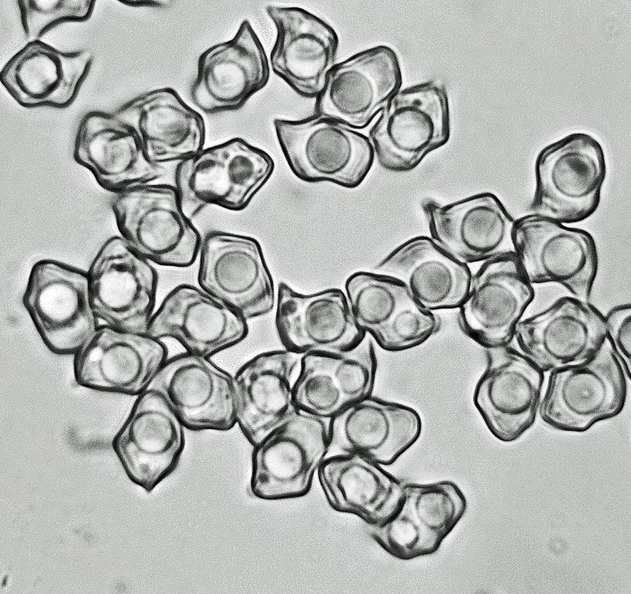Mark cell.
<instances>
[{
	"mask_svg": "<svg viewBox=\"0 0 631 594\" xmlns=\"http://www.w3.org/2000/svg\"><path fill=\"white\" fill-rule=\"evenodd\" d=\"M550 372L538 411L556 429L586 431L625 406L626 375L606 338L587 361Z\"/></svg>",
	"mask_w": 631,
	"mask_h": 594,
	"instance_id": "obj_7",
	"label": "cell"
},
{
	"mask_svg": "<svg viewBox=\"0 0 631 594\" xmlns=\"http://www.w3.org/2000/svg\"><path fill=\"white\" fill-rule=\"evenodd\" d=\"M247 321L201 287L181 284L154 311L146 333L174 338L187 352L210 358L243 340Z\"/></svg>",
	"mask_w": 631,
	"mask_h": 594,
	"instance_id": "obj_24",
	"label": "cell"
},
{
	"mask_svg": "<svg viewBox=\"0 0 631 594\" xmlns=\"http://www.w3.org/2000/svg\"><path fill=\"white\" fill-rule=\"evenodd\" d=\"M514 337L522 354L551 371L580 364L599 349L606 338L604 315L588 301L564 296L522 319Z\"/></svg>",
	"mask_w": 631,
	"mask_h": 594,
	"instance_id": "obj_22",
	"label": "cell"
},
{
	"mask_svg": "<svg viewBox=\"0 0 631 594\" xmlns=\"http://www.w3.org/2000/svg\"><path fill=\"white\" fill-rule=\"evenodd\" d=\"M487 353V365L475 385L473 403L492 435L510 443L535 422L544 372L508 346Z\"/></svg>",
	"mask_w": 631,
	"mask_h": 594,
	"instance_id": "obj_18",
	"label": "cell"
},
{
	"mask_svg": "<svg viewBox=\"0 0 631 594\" xmlns=\"http://www.w3.org/2000/svg\"><path fill=\"white\" fill-rule=\"evenodd\" d=\"M421 430L414 408L369 396L330 419L329 452L358 454L391 465L418 440Z\"/></svg>",
	"mask_w": 631,
	"mask_h": 594,
	"instance_id": "obj_27",
	"label": "cell"
},
{
	"mask_svg": "<svg viewBox=\"0 0 631 594\" xmlns=\"http://www.w3.org/2000/svg\"><path fill=\"white\" fill-rule=\"evenodd\" d=\"M149 388L166 401L185 428L228 431L236 424L233 377L189 352L167 359Z\"/></svg>",
	"mask_w": 631,
	"mask_h": 594,
	"instance_id": "obj_19",
	"label": "cell"
},
{
	"mask_svg": "<svg viewBox=\"0 0 631 594\" xmlns=\"http://www.w3.org/2000/svg\"><path fill=\"white\" fill-rule=\"evenodd\" d=\"M111 208L120 235L151 263L186 268L196 260L203 238L174 185L127 188L114 194Z\"/></svg>",
	"mask_w": 631,
	"mask_h": 594,
	"instance_id": "obj_2",
	"label": "cell"
},
{
	"mask_svg": "<svg viewBox=\"0 0 631 594\" xmlns=\"http://www.w3.org/2000/svg\"><path fill=\"white\" fill-rule=\"evenodd\" d=\"M136 397L111 446L128 478L151 492L176 469L185 427L156 390Z\"/></svg>",
	"mask_w": 631,
	"mask_h": 594,
	"instance_id": "obj_14",
	"label": "cell"
},
{
	"mask_svg": "<svg viewBox=\"0 0 631 594\" xmlns=\"http://www.w3.org/2000/svg\"><path fill=\"white\" fill-rule=\"evenodd\" d=\"M318 478L329 505L335 511L355 515L369 525L390 518L403 496V483L381 464L358 454L326 457Z\"/></svg>",
	"mask_w": 631,
	"mask_h": 594,
	"instance_id": "obj_32",
	"label": "cell"
},
{
	"mask_svg": "<svg viewBox=\"0 0 631 594\" xmlns=\"http://www.w3.org/2000/svg\"><path fill=\"white\" fill-rule=\"evenodd\" d=\"M606 338L618 358L626 377L631 374L630 303L613 308L604 316Z\"/></svg>",
	"mask_w": 631,
	"mask_h": 594,
	"instance_id": "obj_36",
	"label": "cell"
},
{
	"mask_svg": "<svg viewBox=\"0 0 631 594\" xmlns=\"http://www.w3.org/2000/svg\"><path fill=\"white\" fill-rule=\"evenodd\" d=\"M151 263L121 235L105 241L87 270L93 307L100 320L123 331L146 333L158 285Z\"/></svg>",
	"mask_w": 631,
	"mask_h": 594,
	"instance_id": "obj_11",
	"label": "cell"
},
{
	"mask_svg": "<svg viewBox=\"0 0 631 594\" xmlns=\"http://www.w3.org/2000/svg\"><path fill=\"white\" fill-rule=\"evenodd\" d=\"M93 60L86 50L64 52L32 41L5 64L0 83L23 107L63 109L74 101Z\"/></svg>",
	"mask_w": 631,
	"mask_h": 594,
	"instance_id": "obj_28",
	"label": "cell"
},
{
	"mask_svg": "<svg viewBox=\"0 0 631 594\" xmlns=\"http://www.w3.org/2000/svg\"><path fill=\"white\" fill-rule=\"evenodd\" d=\"M274 167L268 153L235 137L179 162L174 186L189 217L211 205L238 212L247 207Z\"/></svg>",
	"mask_w": 631,
	"mask_h": 594,
	"instance_id": "obj_3",
	"label": "cell"
},
{
	"mask_svg": "<svg viewBox=\"0 0 631 594\" xmlns=\"http://www.w3.org/2000/svg\"><path fill=\"white\" fill-rule=\"evenodd\" d=\"M276 327L285 349L297 354L343 352L367 334L341 289L304 294L284 282L278 286Z\"/></svg>",
	"mask_w": 631,
	"mask_h": 594,
	"instance_id": "obj_21",
	"label": "cell"
},
{
	"mask_svg": "<svg viewBox=\"0 0 631 594\" xmlns=\"http://www.w3.org/2000/svg\"><path fill=\"white\" fill-rule=\"evenodd\" d=\"M298 356L286 349L262 352L233 376L236 424L253 447L297 410L292 379Z\"/></svg>",
	"mask_w": 631,
	"mask_h": 594,
	"instance_id": "obj_30",
	"label": "cell"
},
{
	"mask_svg": "<svg viewBox=\"0 0 631 594\" xmlns=\"http://www.w3.org/2000/svg\"><path fill=\"white\" fill-rule=\"evenodd\" d=\"M273 126L290 170L302 181L354 188L372 168L375 155L369 139L341 123L314 114L297 120L276 118Z\"/></svg>",
	"mask_w": 631,
	"mask_h": 594,
	"instance_id": "obj_5",
	"label": "cell"
},
{
	"mask_svg": "<svg viewBox=\"0 0 631 594\" xmlns=\"http://www.w3.org/2000/svg\"><path fill=\"white\" fill-rule=\"evenodd\" d=\"M73 157L104 190L119 193L153 183L165 170L147 158L135 130L114 113L91 111L76 133Z\"/></svg>",
	"mask_w": 631,
	"mask_h": 594,
	"instance_id": "obj_23",
	"label": "cell"
},
{
	"mask_svg": "<svg viewBox=\"0 0 631 594\" xmlns=\"http://www.w3.org/2000/svg\"><path fill=\"white\" fill-rule=\"evenodd\" d=\"M345 293L358 325L372 338L413 298L395 277L368 271L351 275L345 282Z\"/></svg>",
	"mask_w": 631,
	"mask_h": 594,
	"instance_id": "obj_33",
	"label": "cell"
},
{
	"mask_svg": "<svg viewBox=\"0 0 631 594\" xmlns=\"http://www.w3.org/2000/svg\"><path fill=\"white\" fill-rule=\"evenodd\" d=\"M439 326L437 317L412 298L373 338L382 349L400 352L424 343Z\"/></svg>",
	"mask_w": 631,
	"mask_h": 594,
	"instance_id": "obj_35",
	"label": "cell"
},
{
	"mask_svg": "<svg viewBox=\"0 0 631 594\" xmlns=\"http://www.w3.org/2000/svg\"><path fill=\"white\" fill-rule=\"evenodd\" d=\"M94 0H20L17 1L21 25L28 42L40 40L55 27L88 20Z\"/></svg>",
	"mask_w": 631,
	"mask_h": 594,
	"instance_id": "obj_34",
	"label": "cell"
},
{
	"mask_svg": "<svg viewBox=\"0 0 631 594\" xmlns=\"http://www.w3.org/2000/svg\"><path fill=\"white\" fill-rule=\"evenodd\" d=\"M450 137L445 87L428 81L400 90L369 131L375 157L384 169L408 172Z\"/></svg>",
	"mask_w": 631,
	"mask_h": 594,
	"instance_id": "obj_4",
	"label": "cell"
},
{
	"mask_svg": "<svg viewBox=\"0 0 631 594\" xmlns=\"http://www.w3.org/2000/svg\"><path fill=\"white\" fill-rule=\"evenodd\" d=\"M423 209L430 237L463 263L515 254V219L492 193H477L447 205L427 200Z\"/></svg>",
	"mask_w": 631,
	"mask_h": 594,
	"instance_id": "obj_20",
	"label": "cell"
},
{
	"mask_svg": "<svg viewBox=\"0 0 631 594\" xmlns=\"http://www.w3.org/2000/svg\"><path fill=\"white\" fill-rule=\"evenodd\" d=\"M534 175L528 214L563 224L584 221L600 202L606 176L603 148L589 134H569L538 153Z\"/></svg>",
	"mask_w": 631,
	"mask_h": 594,
	"instance_id": "obj_1",
	"label": "cell"
},
{
	"mask_svg": "<svg viewBox=\"0 0 631 594\" xmlns=\"http://www.w3.org/2000/svg\"><path fill=\"white\" fill-rule=\"evenodd\" d=\"M374 269L399 280L418 304L432 312L459 308L473 275L467 264L424 235L397 247Z\"/></svg>",
	"mask_w": 631,
	"mask_h": 594,
	"instance_id": "obj_31",
	"label": "cell"
},
{
	"mask_svg": "<svg viewBox=\"0 0 631 594\" xmlns=\"http://www.w3.org/2000/svg\"><path fill=\"white\" fill-rule=\"evenodd\" d=\"M114 114L135 130L154 163H178L204 148L205 125L202 115L171 88L140 95Z\"/></svg>",
	"mask_w": 631,
	"mask_h": 594,
	"instance_id": "obj_29",
	"label": "cell"
},
{
	"mask_svg": "<svg viewBox=\"0 0 631 594\" xmlns=\"http://www.w3.org/2000/svg\"><path fill=\"white\" fill-rule=\"evenodd\" d=\"M22 304L46 347L57 355H74L100 325L88 272L55 259L34 263Z\"/></svg>",
	"mask_w": 631,
	"mask_h": 594,
	"instance_id": "obj_6",
	"label": "cell"
},
{
	"mask_svg": "<svg viewBox=\"0 0 631 594\" xmlns=\"http://www.w3.org/2000/svg\"><path fill=\"white\" fill-rule=\"evenodd\" d=\"M329 446L325 419L297 409L253 447L251 493L264 500L306 495Z\"/></svg>",
	"mask_w": 631,
	"mask_h": 594,
	"instance_id": "obj_8",
	"label": "cell"
},
{
	"mask_svg": "<svg viewBox=\"0 0 631 594\" xmlns=\"http://www.w3.org/2000/svg\"><path fill=\"white\" fill-rule=\"evenodd\" d=\"M466 509L464 494L452 481L404 483L397 511L386 521L369 525V532L388 554L409 560L437 551Z\"/></svg>",
	"mask_w": 631,
	"mask_h": 594,
	"instance_id": "obj_13",
	"label": "cell"
},
{
	"mask_svg": "<svg viewBox=\"0 0 631 594\" xmlns=\"http://www.w3.org/2000/svg\"><path fill=\"white\" fill-rule=\"evenodd\" d=\"M270 64L247 20L233 37L203 51L190 88L193 104L206 114L236 111L267 84Z\"/></svg>",
	"mask_w": 631,
	"mask_h": 594,
	"instance_id": "obj_17",
	"label": "cell"
},
{
	"mask_svg": "<svg viewBox=\"0 0 631 594\" xmlns=\"http://www.w3.org/2000/svg\"><path fill=\"white\" fill-rule=\"evenodd\" d=\"M402 82L393 49L381 45L364 50L329 71L316 98L315 115L363 129L400 90Z\"/></svg>",
	"mask_w": 631,
	"mask_h": 594,
	"instance_id": "obj_15",
	"label": "cell"
},
{
	"mask_svg": "<svg viewBox=\"0 0 631 594\" xmlns=\"http://www.w3.org/2000/svg\"><path fill=\"white\" fill-rule=\"evenodd\" d=\"M76 382L95 391L137 396L168 359L161 339L100 324L73 355Z\"/></svg>",
	"mask_w": 631,
	"mask_h": 594,
	"instance_id": "obj_12",
	"label": "cell"
},
{
	"mask_svg": "<svg viewBox=\"0 0 631 594\" xmlns=\"http://www.w3.org/2000/svg\"><path fill=\"white\" fill-rule=\"evenodd\" d=\"M534 298L532 284L515 254L488 260L472 275L468 294L458 308L459 325L487 350L508 346Z\"/></svg>",
	"mask_w": 631,
	"mask_h": 594,
	"instance_id": "obj_16",
	"label": "cell"
},
{
	"mask_svg": "<svg viewBox=\"0 0 631 594\" xmlns=\"http://www.w3.org/2000/svg\"><path fill=\"white\" fill-rule=\"evenodd\" d=\"M513 240L515 256L531 284L557 283L588 301L598 268L590 233L527 214L515 219Z\"/></svg>",
	"mask_w": 631,
	"mask_h": 594,
	"instance_id": "obj_9",
	"label": "cell"
},
{
	"mask_svg": "<svg viewBox=\"0 0 631 594\" xmlns=\"http://www.w3.org/2000/svg\"><path fill=\"white\" fill-rule=\"evenodd\" d=\"M198 282L246 320L269 314L276 297L259 242L250 236L212 231L202 240Z\"/></svg>",
	"mask_w": 631,
	"mask_h": 594,
	"instance_id": "obj_10",
	"label": "cell"
},
{
	"mask_svg": "<svg viewBox=\"0 0 631 594\" xmlns=\"http://www.w3.org/2000/svg\"><path fill=\"white\" fill-rule=\"evenodd\" d=\"M119 3L130 7L159 8L163 6L162 1L155 0H123Z\"/></svg>",
	"mask_w": 631,
	"mask_h": 594,
	"instance_id": "obj_37",
	"label": "cell"
},
{
	"mask_svg": "<svg viewBox=\"0 0 631 594\" xmlns=\"http://www.w3.org/2000/svg\"><path fill=\"white\" fill-rule=\"evenodd\" d=\"M266 12L277 31L270 54L271 69L299 95L316 98L336 64V32L301 8L268 6Z\"/></svg>",
	"mask_w": 631,
	"mask_h": 594,
	"instance_id": "obj_25",
	"label": "cell"
},
{
	"mask_svg": "<svg viewBox=\"0 0 631 594\" xmlns=\"http://www.w3.org/2000/svg\"><path fill=\"white\" fill-rule=\"evenodd\" d=\"M376 368L374 347L368 333L343 352L303 354L293 385L294 405L298 410L331 419L370 396Z\"/></svg>",
	"mask_w": 631,
	"mask_h": 594,
	"instance_id": "obj_26",
	"label": "cell"
}]
</instances>
